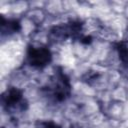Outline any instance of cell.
Returning <instances> with one entry per match:
<instances>
[{"instance_id": "6da1fadb", "label": "cell", "mask_w": 128, "mask_h": 128, "mask_svg": "<svg viewBox=\"0 0 128 128\" xmlns=\"http://www.w3.org/2000/svg\"><path fill=\"white\" fill-rule=\"evenodd\" d=\"M28 59L31 65L42 67L49 63L51 55L49 50L44 47H32L28 51Z\"/></svg>"}, {"instance_id": "3957f363", "label": "cell", "mask_w": 128, "mask_h": 128, "mask_svg": "<svg viewBox=\"0 0 128 128\" xmlns=\"http://www.w3.org/2000/svg\"><path fill=\"white\" fill-rule=\"evenodd\" d=\"M37 128H60V127H58L56 124H53V123H42Z\"/></svg>"}, {"instance_id": "7a4b0ae2", "label": "cell", "mask_w": 128, "mask_h": 128, "mask_svg": "<svg viewBox=\"0 0 128 128\" xmlns=\"http://www.w3.org/2000/svg\"><path fill=\"white\" fill-rule=\"evenodd\" d=\"M119 55H120V58H121L122 62L124 64L128 65V50L126 49L125 46H123V45L119 46Z\"/></svg>"}]
</instances>
